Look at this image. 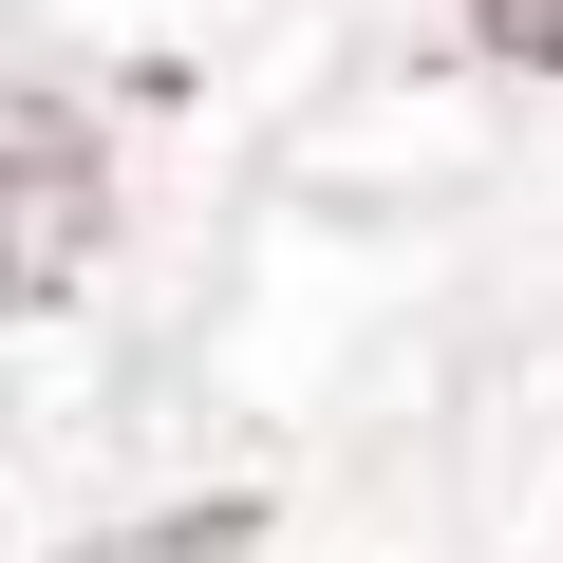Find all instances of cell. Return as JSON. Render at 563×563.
I'll list each match as a JSON object with an SVG mask.
<instances>
[{
  "instance_id": "cell-2",
  "label": "cell",
  "mask_w": 563,
  "mask_h": 563,
  "mask_svg": "<svg viewBox=\"0 0 563 563\" xmlns=\"http://www.w3.org/2000/svg\"><path fill=\"white\" fill-rule=\"evenodd\" d=\"M470 20H488L507 76H563V0H470Z\"/></svg>"
},
{
  "instance_id": "cell-1",
  "label": "cell",
  "mask_w": 563,
  "mask_h": 563,
  "mask_svg": "<svg viewBox=\"0 0 563 563\" xmlns=\"http://www.w3.org/2000/svg\"><path fill=\"white\" fill-rule=\"evenodd\" d=\"M95 225H113V151H95V113L38 95V76H0V320L57 301V282L95 263Z\"/></svg>"
}]
</instances>
